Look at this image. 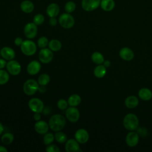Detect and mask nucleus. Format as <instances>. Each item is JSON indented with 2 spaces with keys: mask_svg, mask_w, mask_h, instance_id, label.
I'll return each instance as SVG.
<instances>
[{
  "mask_svg": "<svg viewBox=\"0 0 152 152\" xmlns=\"http://www.w3.org/2000/svg\"><path fill=\"white\" fill-rule=\"evenodd\" d=\"M48 124L49 128L53 131H60L64 128L66 124V119L62 115L55 114L50 117Z\"/></svg>",
  "mask_w": 152,
  "mask_h": 152,
  "instance_id": "1",
  "label": "nucleus"
},
{
  "mask_svg": "<svg viewBox=\"0 0 152 152\" xmlns=\"http://www.w3.org/2000/svg\"><path fill=\"white\" fill-rule=\"evenodd\" d=\"M139 120L138 117L133 113L126 115L123 120V125L126 129L128 131H134L138 128Z\"/></svg>",
  "mask_w": 152,
  "mask_h": 152,
  "instance_id": "2",
  "label": "nucleus"
},
{
  "mask_svg": "<svg viewBox=\"0 0 152 152\" xmlns=\"http://www.w3.org/2000/svg\"><path fill=\"white\" fill-rule=\"evenodd\" d=\"M39 87L37 81L34 79H28L24 83L23 91L26 95L32 96L38 91Z\"/></svg>",
  "mask_w": 152,
  "mask_h": 152,
  "instance_id": "3",
  "label": "nucleus"
},
{
  "mask_svg": "<svg viewBox=\"0 0 152 152\" xmlns=\"http://www.w3.org/2000/svg\"><path fill=\"white\" fill-rule=\"evenodd\" d=\"M20 48L23 53L26 56L33 55L37 50L36 43L30 40L23 41L20 46Z\"/></svg>",
  "mask_w": 152,
  "mask_h": 152,
  "instance_id": "4",
  "label": "nucleus"
},
{
  "mask_svg": "<svg viewBox=\"0 0 152 152\" xmlns=\"http://www.w3.org/2000/svg\"><path fill=\"white\" fill-rule=\"evenodd\" d=\"M59 23L60 26L64 28H72L75 23L74 17L69 13H64L59 16Z\"/></svg>",
  "mask_w": 152,
  "mask_h": 152,
  "instance_id": "5",
  "label": "nucleus"
},
{
  "mask_svg": "<svg viewBox=\"0 0 152 152\" xmlns=\"http://www.w3.org/2000/svg\"><path fill=\"white\" fill-rule=\"evenodd\" d=\"M53 58V53L49 48H43L39 51V59L43 64L50 62Z\"/></svg>",
  "mask_w": 152,
  "mask_h": 152,
  "instance_id": "6",
  "label": "nucleus"
},
{
  "mask_svg": "<svg viewBox=\"0 0 152 152\" xmlns=\"http://www.w3.org/2000/svg\"><path fill=\"white\" fill-rule=\"evenodd\" d=\"M6 68L8 72L12 75H18L21 71L20 64L18 61L13 59L9 61L7 63Z\"/></svg>",
  "mask_w": 152,
  "mask_h": 152,
  "instance_id": "7",
  "label": "nucleus"
},
{
  "mask_svg": "<svg viewBox=\"0 0 152 152\" xmlns=\"http://www.w3.org/2000/svg\"><path fill=\"white\" fill-rule=\"evenodd\" d=\"M30 109L33 112H42L44 109V104L43 102L39 98L31 99L28 103Z\"/></svg>",
  "mask_w": 152,
  "mask_h": 152,
  "instance_id": "8",
  "label": "nucleus"
},
{
  "mask_svg": "<svg viewBox=\"0 0 152 152\" xmlns=\"http://www.w3.org/2000/svg\"><path fill=\"white\" fill-rule=\"evenodd\" d=\"M24 33L25 36L28 39L34 38L37 33V25L34 23H28L26 24L24 28Z\"/></svg>",
  "mask_w": 152,
  "mask_h": 152,
  "instance_id": "9",
  "label": "nucleus"
},
{
  "mask_svg": "<svg viewBox=\"0 0 152 152\" xmlns=\"http://www.w3.org/2000/svg\"><path fill=\"white\" fill-rule=\"evenodd\" d=\"M65 115L66 119L71 122H76L80 118V112L74 106H70L66 109Z\"/></svg>",
  "mask_w": 152,
  "mask_h": 152,
  "instance_id": "10",
  "label": "nucleus"
},
{
  "mask_svg": "<svg viewBox=\"0 0 152 152\" xmlns=\"http://www.w3.org/2000/svg\"><path fill=\"white\" fill-rule=\"evenodd\" d=\"M101 0H82L81 7L86 11H92L100 5Z\"/></svg>",
  "mask_w": 152,
  "mask_h": 152,
  "instance_id": "11",
  "label": "nucleus"
},
{
  "mask_svg": "<svg viewBox=\"0 0 152 152\" xmlns=\"http://www.w3.org/2000/svg\"><path fill=\"white\" fill-rule=\"evenodd\" d=\"M74 137L75 139L80 144H85L89 139V134L87 131L83 128H80L77 130Z\"/></svg>",
  "mask_w": 152,
  "mask_h": 152,
  "instance_id": "12",
  "label": "nucleus"
},
{
  "mask_svg": "<svg viewBox=\"0 0 152 152\" xmlns=\"http://www.w3.org/2000/svg\"><path fill=\"white\" fill-rule=\"evenodd\" d=\"M125 141L129 147H134L137 145L139 141V136L137 132L131 131L126 135Z\"/></svg>",
  "mask_w": 152,
  "mask_h": 152,
  "instance_id": "13",
  "label": "nucleus"
},
{
  "mask_svg": "<svg viewBox=\"0 0 152 152\" xmlns=\"http://www.w3.org/2000/svg\"><path fill=\"white\" fill-rule=\"evenodd\" d=\"M65 150L67 152H78L82 151L80 148L79 143L75 139H69L66 141L65 145Z\"/></svg>",
  "mask_w": 152,
  "mask_h": 152,
  "instance_id": "14",
  "label": "nucleus"
},
{
  "mask_svg": "<svg viewBox=\"0 0 152 152\" xmlns=\"http://www.w3.org/2000/svg\"><path fill=\"white\" fill-rule=\"evenodd\" d=\"M34 130L39 134H45L48 132L49 125V124L44 121H38L34 125Z\"/></svg>",
  "mask_w": 152,
  "mask_h": 152,
  "instance_id": "15",
  "label": "nucleus"
},
{
  "mask_svg": "<svg viewBox=\"0 0 152 152\" xmlns=\"http://www.w3.org/2000/svg\"><path fill=\"white\" fill-rule=\"evenodd\" d=\"M41 69L40 63L36 60L31 61L27 65V72L31 75L37 74Z\"/></svg>",
  "mask_w": 152,
  "mask_h": 152,
  "instance_id": "16",
  "label": "nucleus"
},
{
  "mask_svg": "<svg viewBox=\"0 0 152 152\" xmlns=\"http://www.w3.org/2000/svg\"><path fill=\"white\" fill-rule=\"evenodd\" d=\"M1 56L4 59L10 61L15 58V53L12 48L8 46H5L1 49Z\"/></svg>",
  "mask_w": 152,
  "mask_h": 152,
  "instance_id": "17",
  "label": "nucleus"
},
{
  "mask_svg": "<svg viewBox=\"0 0 152 152\" xmlns=\"http://www.w3.org/2000/svg\"><path fill=\"white\" fill-rule=\"evenodd\" d=\"M120 57L125 61H131L134 57V53L133 51L128 47L122 48L119 51Z\"/></svg>",
  "mask_w": 152,
  "mask_h": 152,
  "instance_id": "18",
  "label": "nucleus"
},
{
  "mask_svg": "<svg viewBox=\"0 0 152 152\" xmlns=\"http://www.w3.org/2000/svg\"><path fill=\"white\" fill-rule=\"evenodd\" d=\"M59 12V7L57 4L52 3L46 8V13L49 17H55Z\"/></svg>",
  "mask_w": 152,
  "mask_h": 152,
  "instance_id": "19",
  "label": "nucleus"
},
{
  "mask_svg": "<svg viewBox=\"0 0 152 152\" xmlns=\"http://www.w3.org/2000/svg\"><path fill=\"white\" fill-rule=\"evenodd\" d=\"M139 103L138 98L135 96H129L125 100V104L126 107L129 109H133L136 107Z\"/></svg>",
  "mask_w": 152,
  "mask_h": 152,
  "instance_id": "20",
  "label": "nucleus"
},
{
  "mask_svg": "<svg viewBox=\"0 0 152 152\" xmlns=\"http://www.w3.org/2000/svg\"><path fill=\"white\" fill-rule=\"evenodd\" d=\"M100 6L104 11L109 12L114 9L115 2L114 0H101Z\"/></svg>",
  "mask_w": 152,
  "mask_h": 152,
  "instance_id": "21",
  "label": "nucleus"
},
{
  "mask_svg": "<svg viewBox=\"0 0 152 152\" xmlns=\"http://www.w3.org/2000/svg\"><path fill=\"white\" fill-rule=\"evenodd\" d=\"M138 96L141 100L148 101L152 98V92L149 88H142L139 90Z\"/></svg>",
  "mask_w": 152,
  "mask_h": 152,
  "instance_id": "22",
  "label": "nucleus"
},
{
  "mask_svg": "<svg viewBox=\"0 0 152 152\" xmlns=\"http://www.w3.org/2000/svg\"><path fill=\"white\" fill-rule=\"evenodd\" d=\"M21 10L25 13H30L34 10V5L33 2L28 0H25L21 3Z\"/></svg>",
  "mask_w": 152,
  "mask_h": 152,
  "instance_id": "23",
  "label": "nucleus"
},
{
  "mask_svg": "<svg viewBox=\"0 0 152 152\" xmlns=\"http://www.w3.org/2000/svg\"><path fill=\"white\" fill-rule=\"evenodd\" d=\"M94 75L98 78H103L106 73V68L103 65H98L94 69Z\"/></svg>",
  "mask_w": 152,
  "mask_h": 152,
  "instance_id": "24",
  "label": "nucleus"
},
{
  "mask_svg": "<svg viewBox=\"0 0 152 152\" xmlns=\"http://www.w3.org/2000/svg\"><path fill=\"white\" fill-rule=\"evenodd\" d=\"M81 102V97L77 94H74L71 95L68 99V103L70 106H74V107L77 106L80 104Z\"/></svg>",
  "mask_w": 152,
  "mask_h": 152,
  "instance_id": "25",
  "label": "nucleus"
},
{
  "mask_svg": "<svg viewBox=\"0 0 152 152\" xmlns=\"http://www.w3.org/2000/svg\"><path fill=\"white\" fill-rule=\"evenodd\" d=\"M49 48L53 52L59 51L62 48L61 42L57 39H52L48 43Z\"/></svg>",
  "mask_w": 152,
  "mask_h": 152,
  "instance_id": "26",
  "label": "nucleus"
},
{
  "mask_svg": "<svg viewBox=\"0 0 152 152\" xmlns=\"http://www.w3.org/2000/svg\"><path fill=\"white\" fill-rule=\"evenodd\" d=\"M91 60L94 64L97 65H100L103 63L104 59L103 55L101 53L99 52H95L91 55Z\"/></svg>",
  "mask_w": 152,
  "mask_h": 152,
  "instance_id": "27",
  "label": "nucleus"
},
{
  "mask_svg": "<svg viewBox=\"0 0 152 152\" xmlns=\"http://www.w3.org/2000/svg\"><path fill=\"white\" fill-rule=\"evenodd\" d=\"M14 137L13 134L10 132L4 133L1 137V141L5 145H9L14 141Z\"/></svg>",
  "mask_w": 152,
  "mask_h": 152,
  "instance_id": "28",
  "label": "nucleus"
},
{
  "mask_svg": "<svg viewBox=\"0 0 152 152\" xmlns=\"http://www.w3.org/2000/svg\"><path fill=\"white\" fill-rule=\"evenodd\" d=\"M55 139L58 142L63 144L67 141V136L63 132L57 131L55 134Z\"/></svg>",
  "mask_w": 152,
  "mask_h": 152,
  "instance_id": "29",
  "label": "nucleus"
},
{
  "mask_svg": "<svg viewBox=\"0 0 152 152\" xmlns=\"http://www.w3.org/2000/svg\"><path fill=\"white\" fill-rule=\"evenodd\" d=\"M50 77L47 74H42L38 78V83L39 86H46L50 82Z\"/></svg>",
  "mask_w": 152,
  "mask_h": 152,
  "instance_id": "30",
  "label": "nucleus"
},
{
  "mask_svg": "<svg viewBox=\"0 0 152 152\" xmlns=\"http://www.w3.org/2000/svg\"><path fill=\"white\" fill-rule=\"evenodd\" d=\"M10 79L9 74L7 71L1 69H0V85H3L8 83Z\"/></svg>",
  "mask_w": 152,
  "mask_h": 152,
  "instance_id": "31",
  "label": "nucleus"
},
{
  "mask_svg": "<svg viewBox=\"0 0 152 152\" xmlns=\"http://www.w3.org/2000/svg\"><path fill=\"white\" fill-rule=\"evenodd\" d=\"M55 140V135L50 132H47L45 134L43 137V143L44 144L48 145L52 144Z\"/></svg>",
  "mask_w": 152,
  "mask_h": 152,
  "instance_id": "32",
  "label": "nucleus"
},
{
  "mask_svg": "<svg viewBox=\"0 0 152 152\" xmlns=\"http://www.w3.org/2000/svg\"><path fill=\"white\" fill-rule=\"evenodd\" d=\"M76 8V5L73 1H68L65 5V11L67 13H71Z\"/></svg>",
  "mask_w": 152,
  "mask_h": 152,
  "instance_id": "33",
  "label": "nucleus"
},
{
  "mask_svg": "<svg viewBox=\"0 0 152 152\" xmlns=\"http://www.w3.org/2000/svg\"><path fill=\"white\" fill-rule=\"evenodd\" d=\"M48 43H49L48 39L47 37L45 36L40 37L37 40V45L39 48L41 49L46 48L48 45Z\"/></svg>",
  "mask_w": 152,
  "mask_h": 152,
  "instance_id": "34",
  "label": "nucleus"
},
{
  "mask_svg": "<svg viewBox=\"0 0 152 152\" xmlns=\"http://www.w3.org/2000/svg\"><path fill=\"white\" fill-rule=\"evenodd\" d=\"M44 20H45V17L41 14H37L35 15L33 18V23L37 26L41 25L42 24H43V23L44 22Z\"/></svg>",
  "mask_w": 152,
  "mask_h": 152,
  "instance_id": "35",
  "label": "nucleus"
},
{
  "mask_svg": "<svg viewBox=\"0 0 152 152\" xmlns=\"http://www.w3.org/2000/svg\"><path fill=\"white\" fill-rule=\"evenodd\" d=\"M68 103L65 99H59L57 103L58 107L61 110H65L68 108Z\"/></svg>",
  "mask_w": 152,
  "mask_h": 152,
  "instance_id": "36",
  "label": "nucleus"
},
{
  "mask_svg": "<svg viewBox=\"0 0 152 152\" xmlns=\"http://www.w3.org/2000/svg\"><path fill=\"white\" fill-rule=\"evenodd\" d=\"M46 151L48 152H59L60 149L55 144H49L46 148Z\"/></svg>",
  "mask_w": 152,
  "mask_h": 152,
  "instance_id": "37",
  "label": "nucleus"
},
{
  "mask_svg": "<svg viewBox=\"0 0 152 152\" xmlns=\"http://www.w3.org/2000/svg\"><path fill=\"white\" fill-rule=\"evenodd\" d=\"M49 23L51 26H55L57 24V20L55 17H50Z\"/></svg>",
  "mask_w": 152,
  "mask_h": 152,
  "instance_id": "38",
  "label": "nucleus"
},
{
  "mask_svg": "<svg viewBox=\"0 0 152 152\" xmlns=\"http://www.w3.org/2000/svg\"><path fill=\"white\" fill-rule=\"evenodd\" d=\"M23 42V39L21 37H18L15 39V40H14V44L16 46H21V45L22 44Z\"/></svg>",
  "mask_w": 152,
  "mask_h": 152,
  "instance_id": "39",
  "label": "nucleus"
},
{
  "mask_svg": "<svg viewBox=\"0 0 152 152\" xmlns=\"http://www.w3.org/2000/svg\"><path fill=\"white\" fill-rule=\"evenodd\" d=\"M7 62L5 59L4 58H0V69H3L5 66H6L7 65Z\"/></svg>",
  "mask_w": 152,
  "mask_h": 152,
  "instance_id": "40",
  "label": "nucleus"
},
{
  "mask_svg": "<svg viewBox=\"0 0 152 152\" xmlns=\"http://www.w3.org/2000/svg\"><path fill=\"white\" fill-rule=\"evenodd\" d=\"M33 118L35 121H38L39 120H40V118H41V115H40V113H39V112H35L34 115H33Z\"/></svg>",
  "mask_w": 152,
  "mask_h": 152,
  "instance_id": "41",
  "label": "nucleus"
},
{
  "mask_svg": "<svg viewBox=\"0 0 152 152\" xmlns=\"http://www.w3.org/2000/svg\"><path fill=\"white\" fill-rule=\"evenodd\" d=\"M46 87H45V86H40L39 87V89H38V91L40 92V93H43L46 91Z\"/></svg>",
  "mask_w": 152,
  "mask_h": 152,
  "instance_id": "42",
  "label": "nucleus"
},
{
  "mask_svg": "<svg viewBox=\"0 0 152 152\" xmlns=\"http://www.w3.org/2000/svg\"><path fill=\"white\" fill-rule=\"evenodd\" d=\"M42 112H43V114H44L45 115H49V113H50L49 108L48 107H44V109H43V110Z\"/></svg>",
  "mask_w": 152,
  "mask_h": 152,
  "instance_id": "43",
  "label": "nucleus"
},
{
  "mask_svg": "<svg viewBox=\"0 0 152 152\" xmlns=\"http://www.w3.org/2000/svg\"><path fill=\"white\" fill-rule=\"evenodd\" d=\"M103 64V65H104L106 68L109 67L110 65V61H109V60H104Z\"/></svg>",
  "mask_w": 152,
  "mask_h": 152,
  "instance_id": "44",
  "label": "nucleus"
},
{
  "mask_svg": "<svg viewBox=\"0 0 152 152\" xmlns=\"http://www.w3.org/2000/svg\"><path fill=\"white\" fill-rule=\"evenodd\" d=\"M8 150L4 146L0 145V152H7Z\"/></svg>",
  "mask_w": 152,
  "mask_h": 152,
  "instance_id": "45",
  "label": "nucleus"
},
{
  "mask_svg": "<svg viewBox=\"0 0 152 152\" xmlns=\"http://www.w3.org/2000/svg\"><path fill=\"white\" fill-rule=\"evenodd\" d=\"M4 126H3V125H2V124H1V122H0V135L2 134V133L3 132V131H4Z\"/></svg>",
  "mask_w": 152,
  "mask_h": 152,
  "instance_id": "46",
  "label": "nucleus"
},
{
  "mask_svg": "<svg viewBox=\"0 0 152 152\" xmlns=\"http://www.w3.org/2000/svg\"><path fill=\"white\" fill-rule=\"evenodd\" d=\"M0 55H1V49H0Z\"/></svg>",
  "mask_w": 152,
  "mask_h": 152,
  "instance_id": "47",
  "label": "nucleus"
}]
</instances>
